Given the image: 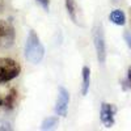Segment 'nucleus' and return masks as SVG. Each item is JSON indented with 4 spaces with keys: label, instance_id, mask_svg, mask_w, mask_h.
Returning a JSON list of instances; mask_svg holds the SVG:
<instances>
[{
    "label": "nucleus",
    "instance_id": "obj_1",
    "mask_svg": "<svg viewBox=\"0 0 131 131\" xmlns=\"http://www.w3.org/2000/svg\"><path fill=\"white\" fill-rule=\"evenodd\" d=\"M25 58L31 64H39L45 57V47H43L39 37L37 36L36 30L30 29L28 33V38L25 43Z\"/></svg>",
    "mask_w": 131,
    "mask_h": 131
},
{
    "label": "nucleus",
    "instance_id": "obj_2",
    "mask_svg": "<svg viewBox=\"0 0 131 131\" xmlns=\"http://www.w3.org/2000/svg\"><path fill=\"white\" fill-rule=\"evenodd\" d=\"M21 72V66L12 58H0V84L16 79Z\"/></svg>",
    "mask_w": 131,
    "mask_h": 131
},
{
    "label": "nucleus",
    "instance_id": "obj_3",
    "mask_svg": "<svg viewBox=\"0 0 131 131\" xmlns=\"http://www.w3.org/2000/svg\"><path fill=\"white\" fill-rule=\"evenodd\" d=\"M92 39L93 45L96 49V55L97 60L101 66L106 62V42H105V34H104V28L100 24H96L92 29Z\"/></svg>",
    "mask_w": 131,
    "mask_h": 131
},
{
    "label": "nucleus",
    "instance_id": "obj_4",
    "mask_svg": "<svg viewBox=\"0 0 131 131\" xmlns=\"http://www.w3.org/2000/svg\"><path fill=\"white\" fill-rule=\"evenodd\" d=\"M16 39L15 26L5 20H0V49H9Z\"/></svg>",
    "mask_w": 131,
    "mask_h": 131
},
{
    "label": "nucleus",
    "instance_id": "obj_5",
    "mask_svg": "<svg viewBox=\"0 0 131 131\" xmlns=\"http://www.w3.org/2000/svg\"><path fill=\"white\" fill-rule=\"evenodd\" d=\"M68 105H70V93L64 86L58 88V97L55 101V113L58 117H67L68 113Z\"/></svg>",
    "mask_w": 131,
    "mask_h": 131
},
{
    "label": "nucleus",
    "instance_id": "obj_6",
    "mask_svg": "<svg viewBox=\"0 0 131 131\" xmlns=\"http://www.w3.org/2000/svg\"><path fill=\"white\" fill-rule=\"evenodd\" d=\"M115 114H117V107L113 104L102 102L100 109V119L101 123L105 127H113L115 123Z\"/></svg>",
    "mask_w": 131,
    "mask_h": 131
},
{
    "label": "nucleus",
    "instance_id": "obj_7",
    "mask_svg": "<svg viewBox=\"0 0 131 131\" xmlns=\"http://www.w3.org/2000/svg\"><path fill=\"white\" fill-rule=\"evenodd\" d=\"M66 9H67V13H68L71 21L75 25H78V26L84 25L80 20V15H81L80 8H79L78 3H76L75 0H66Z\"/></svg>",
    "mask_w": 131,
    "mask_h": 131
},
{
    "label": "nucleus",
    "instance_id": "obj_8",
    "mask_svg": "<svg viewBox=\"0 0 131 131\" xmlns=\"http://www.w3.org/2000/svg\"><path fill=\"white\" fill-rule=\"evenodd\" d=\"M18 100V92L16 88H9L7 93L4 94V107H7L8 110H12L16 106Z\"/></svg>",
    "mask_w": 131,
    "mask_h": 131
},
{
    "label": "nucleus",
    "instance_id": "obj_9",
    "mask_svg": "<svg viewBox=\"0 0 131 131\" xmlns=\"http://www.w3.org/2000/svg\"><path fill=\"white\" fill-rule=\"evenodd\" d=\"M91 86V68L84 66L81 70V96H86Z\"/></svg>",
    "mask_w": 131,
    "mask_h": 131
},
{
    "label": "nucleus",
    "instance_id": "obj_10",
    "mask_svg": "<svg viewBox=\"0 0 131 131\" xmlns=\"http://www.w3.org/2000/svg\"><path fill=\"white\" fill-rule=\"evenodd\" d=\"M109 20H110L113 24L118 25V26H123L126 24V16L123 13V10H121V9L112 10L110 15H109Z\"/></svg>",
    "mask_w": 131,
    "mask_h": 131
},
{
    "label": "nucleus",
    "instance_id": "obj_11",
    "mask_svg": "<svg viewBox=\"0 0 131 131\" xmlns=\"http://www.w3.org/2000/svg\"><path fill=\"white\" fill-rule=\"evenodd\" d=\"M58 117H54V115H50L47 118L43 119V122H42V128L43 130H51L54 128L57 125H58Z\"/></svg>",
    "mask_w": 131,
    "mask_h": 131
},
{
    "label": "nucleus",
    "instance_id": "obj_12",
    "mask_svg": "<svg viewBox=\"0 0 131 131\" xmlns=\"http://www.w3.org/2000/svg\"><path fill=\"white\" fill-rule=\"evenodd\" d=\"M131 89V66L127 70V73H126V78L122 80V91L127 92Z\"/></svg>",
    "mask_w": 131,
    "mask_h": 131
},
{
    "label": "nucleus",
    "instance_id": "obj_13",
    "mask_svg": "<svg viewBox=\"0 0 131 131\" xmlns=\"http://www.w3.org/2000/svg\"><path fill=\"white\" fill-rule=\"evenodd\" d=\"M123 39L126 42V45L128 49H131V31L130 30H125L123 31Z\"/></svg>",
    "mask_w": 131,
    "mask_h": 131
},
{
    "label": "nucleus",
    "instance_id": "obj_14",
    "mask_svg": "<svg viewBox=\"0 0 131 131\" xmlns=\"http://www.w3.org/2000/svg\"><path fill=\"white\" fill-rule=\"evenodd\" d=\"M37 3L45 9V12H49V8H50V0H37Z\"/></svg>",
    "mask_w": 131,
    "mask_h": 131
},
{
    "label": "nucleus",
    "instance_id": "obj_15",
    "mask_svg": "<svg viewBox=\"0 0 131 131\" xmlns=\"http://www.w3.org/2000/svg\"><path fill=\"white\" fill-rule=\"evenodd\" d=\"M0 106H4V96H0Z\"/></svg>",
    "mask_w": 131,
    "mask_h": 131
},
{
    "label": "nucleus",
    "instance_id": "obj_16",
    "mask_svg": "<svg viewBox=\"0 0 131 131\" xmlns=\"http://www.w3.org/2000/svg\"><path fill=\"white\" fill-rule=\"evenodd\" d=\"M130 20H131V9H130Z\"/></svg>",
    "mask_w": 131,
    "mask_h": 131
},
{
    "label": "nucleus",
    "instance_id": "obj_17",
    "mask_svg": "<svg viewBox=\"0 0 131 131\" xmlns=\"http://www.w3.org/2000/svg\"><path fill=\"white\" fill-rule=\"evenodd\" d=\"M0 128H2V127H0Z\"/></svg>",
    "mask_w": 131,
    "mask_h": 131
}]
</instances>
